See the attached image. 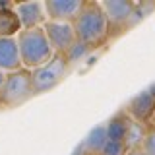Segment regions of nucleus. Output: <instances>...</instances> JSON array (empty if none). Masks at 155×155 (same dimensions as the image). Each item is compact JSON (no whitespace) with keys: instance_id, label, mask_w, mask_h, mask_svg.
Segmentation results:
<instances>
[{"instance_id":"obj_1","label":"nucleus","mask_w":155,"mask_h":155,"mask_svg":"<svg viewBox=\"0 0 155 155\" xmlns=\"http://www.w3.org/2000/svg\"><path fill=\"white\" fill-rule=\"evenodd\" d=\"M72 27H74L78 43H81L87 48L97 47L109 39V21L101 2H95V0L93 2L85 0L81 12L72 21Z\"/></svg>"},{"instance_id":"obj_2","label":"nucleus","mask_w":155,"mask_h":155,"mask_svg":"<svg viewBox=\"0 0 155 155\" xmlns=\"http://www.w3.org/2000/svg\"><path fill=\"white\" fill-rule=\"evenodd\" d=\"M16 41H18V47H19L21 64H23V68H27L31 72L41 68V66H45L54 56V48L51 47L43 27L21 29L18 33Z\"/></svg>"},{"instance_id":"obj_3","label":"nucleus","mask_w":155,"mask_h":155,"mask_svg":"<svg viewBox=\"0 0 155 155\" xmlns=\"http://www.w3.org/2000/svg\"><path fill=\"white\" fill-rule=\"evenodd\" d=\"M68 70H70V62H68L66 54L54 52V56H52L45 66H41V68H37V70L31 72L33 95L47 93V91H51L52 87H56L66 78Z\"/></svg>"},{"instance_id":"obj_4","label":"nucleus","mask_w":155,"mask_h":155,"mask_svg":"<svg viewBox=\"0 0 155 155\" xmlns=\"http://www.w3.org/2000/svg\"><path fill=\"white\" fill-rule=\"evenodd\" d=\"M29 97H33V80L31 70L21 68V70L6 74L4 87L0 91V105L4 107H19L23 105Z\"/></svg>"},{"instance_id":"obj_5","label":"nucleus","mask_w":155,"mask_h":155,"mask_svg":"<svg viewBox=\"0 0 155 155\" xmlns=\"http://www.w3.org/2000/svg\"><path fill=\"white\" fill-rule=\"evenodd\" d=\"M101 6L109 21V37L118 35L122 29L132 27L140 19L138 4L130 0H107V2H101Z\"/></svg>"},{"instance_id":"obj_6","label":"nucleus","mask_w":155,"mask_h":155,"mask_svg":"<svg viewBox=\"0 0 155 155\" xmlns=\"http://www.w3.org/2000/svg\"><path fill=\"white\" fill-rule=\"evenodd\" d=\"M47 33V39L51 43V47L54 48V52H60V54H66L72 47L78 43L76 33L72 23H60V21H47L43 25Z\"/></svg>"},{"instance_id":"obj_7","label":"nucleus","mask_w":155,"mask_h":155,"mask_svg":"<svg viewBox=\"0 0 155 155\" xmlns=\"http://www.w3.org/2000/svg\"><path fill=\"white\" fill-rule=\"evenodd\" d=\"M85 0H47L45 12L48 21H60V23H72L81 12Z\"/></svg>"},{"instance_id":"obj_8","label":"nucleus","mask_w":155,"mask_h":155,"mask_svg":"<svg viewBox=\"0 0 155 155\" xmlns=\"http://www.w3.org/2000/svg\"><path fill=\"white\" fill-rule=\"evenodd\" d=\"M16 14L21 21V29L43 27L48 21L45 2H16Z\"/></svg>"},{"instance_id":"obj_9","label":"nucleus","mask_w":155,"mask_h":155,"mask_svg":"<svg viewBox=\"0 0 155 155\" xmlns=\"http://www.w3.org/2000/svg\"><path fill=\"white\" fill-rule=\"evenodd\" d=\"M126 113H128V116H130V118H134L136 122L147 124L149 120H153V116H155V97L149 93V89L138 93L128 103Z\"/></svg>"},{"instance_id":"obj_10","label":"nucleus","mask_w":155,"mask_h":155,"mask_svg":"<svg viewBox=\"0 0 155 155\" xmlns=\"http://www.w3.org/2000/svg\"><path fill=\"white\" fill-rule=\"evenodd\" d=\"M21 56L16 39H0V70L2 72H16L21 70Z\"/></svg>"},{"instance_id":"obj_11","label":"nucleus","mask_w":155,"mask_h":155,"mask_svg":"<svg viewBox=\"0 0 155 155\" xmlns=\"http://www.w3.org/2000/svg\"><path fill=\"white\" fill-rule=\"evenodd\" d=\"M19 31H21V21L16 14V8L0 10V39H14V35Z\"/></svg>"},{"instance_id":"obj_12","label":"nucleus","mask_w":155,"mask_h":155,"mask_svg":"<svg viewBox=\"0 0 155 155\" xmlns=\"http://www.w3.org/2000/svg\"><path fill=\"white\" fill-rule=\"evenodd\" d=\"M142 147L147 155H155V126H149L147 128V134H145Z\"/></svg>"},{"instance_id":"obj_13","label":"nucleus","mask_w":155,"mask_h":155,"mask_svg":"<svg viewBox=\"0 0 155 155\" xmlns=\"http://www.w3.org/2000/svg\"><path fill=\"white\" fill-rule=\"evenodd\" d=\"M126 155H147L143 151V147H136V149H132V151H128Z\"/></svg>"},{"instance_id":"obj_14","label":"nucleus","mask_w":155,"mask_h":155,"mask_svg":"<svg viewBox=\"0 0 155 155\" xmlns=\"http://www.w3.org/2000/svg\"><path fill=\"white\" fill-rule=\"evenodd\" d=\"M4 80H6V74L0 70V91H2V87H4Z\"/></svg>"},{"instance_id":"obj_15","label":"nucleus","mask_w":155,"mask_h":155,"mask_svg":"<svg viewBox=\"0 0 155 155\" xmlns=\"http://www.w3.org/2000/svg\"><path fill=\"white\" fill-rule=\"evenodd\" d=\"M149 93H151V95L155 97V85H151V87H149Z\"/></svg>"}]
</instances>
